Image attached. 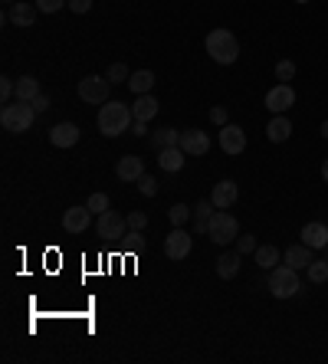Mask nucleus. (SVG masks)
<instances>
[{"mask_svg":"<svg viewBox=\"0 0 328 364\" xmlns=\"http://www.w3.org/2000/svg\"><path fill=\"white\" fill-rule=\"evenodd\" d=\"M131 122H135V115L125 102H105L99 109V131L105 138H118V135L131 131Z\"/></svg>","mask_w":328,"mask_h":364,"instance_id":"obj_1","label":"nucleus"},{"mask_svg":"<svg viewBox=\"0 0 328 364\" xmlns=\"http://www.w3.org/2000/svg\"><path fill=\"white\" fill-rule=\"evenodd\" d=\"M203 46H207V53H210V60H214L217 66H233L240 60V43H237V37H233L230 30H224V26L210 30L207 39H203Z\"/></svg>","mask_w":328,"mask_h":364,"instance_id":"obj_2","label":"nucleus"},{"mask_svg":"<svg viewBox=\"0 0 328 364\" xmlns=\"http://www.w3.org/2000/svg\"><path fill=\"white\" fill-rule=\"evenodd\" d=\"M33 118H37V109H33L30 102L13 99V102H7V105H3V112H0V125H3V131L24 135V131H30Z\"/></svg>","mask_w":328,"mask_h":364,"instance_id":"obj_3","label":"nucleus"},{"mask_svg":"<svg viewBox=\"0 0 328 364\" xmlns=\"http://www.w3.org/2000/svg\"><path fill=\"white\" fill-rule=\"evenodd\" d=\"M299 289H302L299 269H292V266H273L269 269V292L276 299H292V295H299Z\"/></svg>","mask_w":328,"mask_h":364,"instance_id":"obj_4","label":"nucleus"},{"mask_svg":"<svg viewBox=\"0 0 328 364\" xmlns=\"http://www.w3.org/2000/svg\"><path fill=\"white\" fill-rule=\"evenodd\" d=\"M207 237L214 239L217 246H230V243H237V237H240V220L230 214V210H217V214L210 217Z\"/></svg>","mask_w":328,"mask_h":364,"instance_id":"obj_5","label":"nucleus"},{"mask_svg":"<svg viewBox=\"0 0 328 364\" xmlns=\"http://www.w3.org/2000/svg\"><path fill=\"white\" fill-rule=\"evenodd\" d=\"M109 89H112V82H109V75H86V79H79V99L89 102V105H105L109 102Z\"/></svg>","mask_w":328,"mask_h":364,"instance_id":"obj_6","label":"nucleus"},{"mask_svg":"<svg viewBox=\"0 0 328 364\" xmlns=\"http://www.w3.org/2000/svg\"><path fill=\"white\" fill-rule=\"evenodd\" d=\"M292 105H295V89L289 82H279V86H273L266 92V109L273 115H286Z\"/></svg>","mask_w":328,"mask_h":364,"instance_id":"obj_7","label":"nucleus"},{"mask_svg":"<svg viewBox=\"0 0 328 364\" xmlns=\"http://www.w3.org/2000/svg\"><path fill=\"white\" fill-rule=\"evenodd\" d=\"M190 246H194V243H190V233L181 230V226H174V230L167 233V239H164V256L181 263L184 256H190Z\"/></svg>","mask_w":328,"mask_h":364,"instance_id":"obj_8","label":"nucleus"},{"mask_svg":"<svg viewBox=\"0 0 328 364\" xmlns=\"http://www.w3.org/2000/svg\"><path fill=\"white\" fill-rule=\"evenodd\" d=\"M125 226H128V217L115 214V210H105V214H99L95 233H99L102 239H122L125 237Z\"/></svg>","mask_w":328,"mask_h":364,"instance_id":"obj_9","label":"nucleus"},{"mask_svg":"<svg viewBox=\"0 0 328 364\" xmlns=\"http://www.w3.org/2000/svg\"><path fill=\"white\" fill-rule=\"evenodd\" d=\"M217 141H220V148L227 151L230 158H233V154H243V151H246V131H243L240 125H233V122H227V125L220 128Z\"/></svg>","mask_w":328,"mask_h":364,"instance_id":"obj_10","label":"nucleus"},{"mask_svg":"<svg viewBox=\"0 0 328 364\" xmlns=\"http://www.w3.org/2000/svg\"><path fill=\"white\" fill-rule=\"evenodd\" d=\"M181 148L190 158H203L210 151V138H207V131H201V128H188V131H181Z\"/></svg>","mask_w":328,"mask_h":364,"instance_id":"obj_11","label":"nucleus"},{"mask_svg":"<svg viewBox=\"0 0 328 364\" xmlns=\"http://www.w3.org/2000/svg\"><path fill=\"white\" fill-rule=\"evenodd\" d=\"M89 224H92V210H89L86 203H82V207H69L63 214V230L73 233V237H76V233H86Z\"/></svg>","mask_w":328,"mask_h":364,"instance_id":"obj_12","label":"nucleus"},{"mask_svg":"<svg viewBox=\"0 0 328 364\" xmlns=\"http://www.w3.org/2000/svg\"><path fill=\"white\" fill-rule=\"evenodd\" d=\"M210 201H214L217 210H230L233 203L240 201V188H237V181H220V184H214Z\"/></svg>","mask_w":328,"mask_h":364,"instance_id":"obj_13","label":"nucleus"},{"mask_svg":"<svg viewBox=\"0 0 328 364\" xmlns=\"http://www.w3.org/2000/svg\"><path fill=\"white\" fill-rule=\"evenodd\" d=\"M302 243L305 246H312V250H328V226L322 220H312V224L302 226Z\"/></svg>","mask_w":328,"mask_h":364,"instance_id":"obj_14","label":"nucleus"},{"mask_svg":"<svg viewBox=\"0 0 328 364\" xmlns=\"http://www.w3.org/2000/svg\"><path fill=\"white\" fill-rule=\"evenodd\" d=\"M50 141L53 148H73L79 141V125H73V122H60V125L50 128Z\"/></svg>","mask_w":328,"mask_h":364,"instance_id":"obj_15","label":"nucleus"},{"mask_svg":"<svg viewBox=\"0 0 328 364\" xmlns=\"http://www.w3.org/2000/svg\"><path fill=\"white\" fill-rule=\"evenodd\" d=\"M115 174L122 177V181H138L141 174H145V161H141L138 154H125V158H118V164H115Z\"/></svg>","mask_w":328,"mask_h":364,"instance_id":"obj_16","label":"nucleus"},{"mask_svg":"<svg viewBox=\"0 0 328 364\" xmlns=\"http://www.w3.org/2000/svg\"><path fill=\"white\" fill-rule=\"evenodd\" d=\"M37 13H39V7L37 3H13L10 7V13H7V20H10L13 26H33L37 24Z\"/></svg>","mask_w":328,"mask_h":364,"instance_id":"obj_17","label":"nucleus"},{"mask_svg":"<svg viewBox=\"0 0 328 364\" xmlns=\"http://www.w3.org/2000/svg\"><path fill=\"white\" fill-rule=\"evenodd\" d=\"M240 266H243V253L240 250L220 253V260H217V276H220V279H233L237 273H240Z\"/></svg>","mask_w":328,"mask_h":364,"instance_id":"obj_18","label":"nucleus"},{"mask_svg":"<svg viewBox=\"0 0 328 364\" xmlns=\"http://www.w3.org/2000/svg\"><path fill=\"white\" fill-rule=\"evenodd\" d=\"M266 138L273 141V145H282V141L292 138V122L286 115H273V122L266 125Z\"/></svg>","mask_w":328,"mask_h":364,"instance_id":"obj_19","label":"nucleus"},{"mask_svg":"<svg viewBox=\"0 0 328 364\" xmlns=\"http://www.w3.org/2000/svg\"><path fill=\"white\" fill-rule=\"evenodd\" d=\"M282 263L292 266V269H309V263H312V246H305V243H295V246H289V250H286V256H282Z\"/></svg>","mask_w":328,"mask_h":364,"instance_id":"obj_20","label":"nucleus"},{"mask_svg":"<svg viewBox=\"0 0 328 364\" xmlns=\"http://www.w3.org/2000/svg\"><path fill=\"white\" fill-rule=\"evenodd\" d=\"M184 158H188V154H184V148H181V145L158 151V164H161L164 171H171V174H177V171L184 167Z\"/></svg>","mask_w":328,"mask_h":364,"instance_id":"obj_21","label":"nucleus"},{"mask_svg":"<svg viewBox=\"0 0 328 364\" xmlns=\"http://www.w3.org/2000/svg\"><path fill=\"white\" fill-rule=\"evenodd\" d=\"M131 115H135V122H152L154 115H158V99H154L152 92H148V95H138L135 105H131Z\"/></svg>","mask_w":328,"mask_h":364,"instance_id":"obj_22","label":"nucleus"},{"mask_svg":"<svg viewBox=\"0 0 328 364\" xmlns=\"http://www.w3.org/2000/svg\"><path fill=\"white\" fill-rule=\"evenodd\" d=\"M214 214H217L214 201H201L197 207H194V217H190V220H194V230H197V233H207V226H210V217Z\"/></svg>","mask_w":328,"mask_h":364,"instance_id":"obj_23","label":"nucleus"},{"mask_svg":"<svg viewBox=\"0 0 328 364\" xmlns=\"http://www.w3.org/2000/svg\"><path fill=\"white\" fill-rule=\"evenodd\" d=\"M128 89H131L135 95H148V92L154 89V73H152V69H138V73H131Z\"/></svg>","mask_w":328,"mask_h":364,"instance_id":"obj_24","label":"nucleus"},{"mask_svg":"<svg viewBox=\"0 0 328 364\" xmlns=\"http://www.w3.org/2000/svg\"><path fill=\"white\" fill-rule=\"evenodd\" d=\"M37 95H39V79L37 75H20V79H17V99L33 102Z\"/></svg>","mask_w":328,"mask_h":364,"instance_id":"obj_25","label":"nucleus"},{"mask_svg":"<svg viewBox=\"0 0 328 364\" xmlns=\"http://www.w3.org/2000/svg\"><path fill=\"white\" fill-rule=\"evenodd\" d=\"M256 266L259 269H273V266H279V250L273 246V243H266V246H256Z\"/></svg>","mask_w":328,"mask_h":364,"instance_id":"obj_26","label":"nucleus"},{"mask_svg":"<svg viewBox=\"0 0 328 364\" xmlns=\"http://www.w3.org/2000/svg\"><path fill=\"white\" fill-rule=\"evenodd\" d=\"M152 145L158 151L161 148H174V145H181V131H174V128H158L152 135Z\"/></svg>","mask_w":328,"mask_h":364,"instance_id":"obj_27","label":"nucleus"},{"mask_svg":"<svg viewBox=\"0 0 328 364\" xmlns=\"http://www.w3.org/2000/svg\"><path fill=\"white\" fill-rule=\"evenodd\" d=\"M305 273H309V282H316V286L328 282V260H312Z\"/></svg>","mask_w":328,"mask_h":364,"instance_id":"obj_28","label":"nucleus"},{"mask_svg":"<svg viewBox=\"0 0 328 364\" xmlns=\"http://www.w3.org/2000/svg\"><path fill=\"white\" fill-rule=\"evenodd\" d=\"M190 217H194V207H188V203H174V207L167 210V220H171L174 226H184Z\"/></svg>","mask_w":328,"mask_h":364,"instance_id":"obj_29","label":"nucleus"},{"mask_svg":"<svg viewBox=\"0 0 328 364\" xmlns=\"http://www.w3.org/2000/svg\"><path fill=\"white\" fill-rule=\"evenodd\" d=\"M86 207L92 210V214H105L109 207H112V201H109V194H102V190H95L92 197L86 201Z\"/></svg>","mask_w":328,"mask_h":364,"instance_id":"obj_30","label":"nucleus"},{"mask_svg":"<svg viewBox=\"0 0 328 364\" xmlns=\"http://www.w3.org/2000/svg\"><path fill=\"white\" fill-rule=\"evenodd\" d=\"M105 75H109V82H112V86H115V82H128V79H131V73H128L125 63H112Z\"/></svg>","mask_w":328,"mask_h":364,"instance_id":"obj_31","label":"nucleus"},{"mask_svg":"<svg viewBox=\"0 0 328 364\" xmlns=\"http://www.w3.org/2000/svg\"><path fill=\"white\" fill-rule=\"evenodd\" d=\"M276 79H279V82L295 79V63H292V60H279V63H276Z\"/></svg>","mask_w":328,"mask_h":364,"instance_id":"obj_32","label":"nucleus"},{"mask_svg":"<svg viewBox=\"0 0 328 364\" xmlns=\"http://www.w3.org/2000/svg\"><path fill=\"white\" fill-rule=\"evenodd\" d=\"M135 184H138V190L145 194V197H154V194H158V181H154L152 174H141Z\"/></svg>","mask_w":328,"mask_h":364,"instance_id":"obj_33","label":"nucleus"},{"mask_svg":"<svg viewBox=\"0 0 328 364\" xmlns=\"http://www.w3.org/2000/svg\"><path fill=\"white\" fill-rule=\"evenodd\" d=\"M37 7H39V13H56V10H63V7H69V0H37Z\"/></svg>","mask_w":328,"mask_h":364,"instance_id":"obj_34","label":"nucleus"},{"mask_svg":"<svg viewBox=\"0 0 328 364\" xmlns=\"http://www.w3.org/2000/svg\"><path fill=\"white\" fill-rule=\"evenodd\" d=\"M237 250L243 253V256H246V253H256V237H237Z\"/></svg>","mask_w":328,"mask_h":364,"instance_id":"obj_35","label":"nucleus"},{"mask_svg":"<svg viewBox=\"0 0 328 364\" xmlns=\"http://www.w3.org/2000/svg\"><path fill=\"white\" fill-rule=\"evenodd\" d=\"M145 226H148V217L141 214V210L128 214V230H145Z\"/></svg>","mask_w":328,"mask_h":364,"instance_id":"obj_36","label":"nucleus"},{"mask_svg":"<svg viewBox=\"0 0 328 364\" xmlns=\"http://www.w3.org/2000/svg\"><path fill=\"white\" fill-rule=\"evenodd\" d=\"M210 122H214V125H227V109H224V105H214V109H210Z\"/></svg>","mask_w":328,"mask_h":364,"instance_id":"obj_37","label":"nucleus"},{"mask_svg":"<svg viewBox=\"0 0 328 364\" xmlns=\"http://www.w3.org/2000/svg\"><path fill=\"white\" fill-rule=\"evenodd\" d=\"M69 10L73 13H89L92 10V0H69Z\"/></svg>","mask_w":328,"mask_h":364,"instance_id":"obj_38","label":"nucleus"},{"mask_svg":"<svg viewBox=\"0 0 328 364\" xmlns=\"http://www.w3.org/2000/svg\"><path fill=\"white\" fill-rule=\"evenodd\" d=\"M30 105L37 109V115H39V112H46V109H50V95H43V92H39V95H37L33 102H30Z\"/></svg>","mask_w":328,"mask_h":364,"instance_id":"obj_39","label":"nucleus"},{"mask_svg":"<svg viewBox=\"0 0 328 364\" xmlns=\"http://www.w3.org/2000/svg\"><path fill=\"white\" fill-rule=\"evenodd\" d=\"M131 135L145 138V135H148V122H131Z\"/></svg>","mask_w":328,"mask_h":364,"instance_id":"obj_40","label":"nucleus"},{"mask_svg":"<svg viewBox=\"0 0 328 364\" xmlns=\"http://www.w3.org/2000/svg\"><path fill=\"white\" fill-rule=\"evenodd\" d=\"M322 181H325V184H328V158H325V161H322Z\"/></svg>","mask_w":328,"mask_h":364,"instance_id":"obj_41","label":"nucleus"},{"mask_svg":"<svg viewBox=\"0 0 328 364\" xmlns=\"http://www.w3.org/2000/svg\"><path fill=\"white\" fill-rule=\"evenodd\" d=\"M318 131H322V138H328V122H322V128H318Z\"/></svg>","mask_w":328,"mask_h":364,"instance_id":"obj_42","label":"nucleus"},{"mask_svg":"<svg viewBox=\"0 0 328 364\" xmlns=\"http://www.w3.org/2000/svg\"><path fill=\"white\" fill-rule=\"evenodd\" d=\"M295 3H309V0H295Z\"/></svg>","mask_w":328,"mask_h":364,"instance_id":"obj_43","label":"nucleus"}]
</instances>
